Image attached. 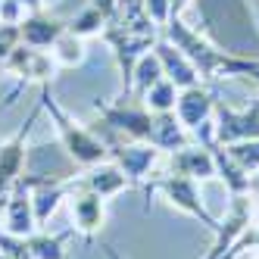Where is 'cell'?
<instances>
[{
  "mask_svg": "<svg viewBox=\"0 0 259 259\" xmlns=\"http://www.w3.org/2000/svg\"><path fill=\"white\" fill-rule=\"evenodd\" d=\"M172 169L175 175H188V178H209L215 175V156L209 147H181L172 156Z\"/></svg>",
  "mask_w": 259,
  "mask_h": 259,
  "instance_id": "52a82bcc",
  "label": "cell"
},
{
  "mask_svg": "<svg viewBox=\"0 0 259 259\" xmlns=\"http://www.w3.org/2000/svg\"><path fill=\"white\" fill-rule=\"evenodd\" d=\"M72 212H75V222L84 231H97L103 225V197L88 191V194L72 200Z\"/></svg>",
  "mask_w": 259,
  "mask_h": 259,
  "instance_id": "30bf717a",
  "label": "cell"
},
{
  "mask_svg": "<svg viewBox=\"0 0 259 259\" xmlns=\"http://www.w3.org/2000/svg\"><path fill=\"white\" fill-rule=\"evenodd\" d=\"M63 34V25L53 22V19H41V16H34V19H25L22 25V38L31 44V47H47L53 44Z\"/></svg>",
  "mask_w": 259,
  "mask_h": 259,
  "instance_id": "7c38bea8",
  "label": "cell"
},
{
  "mask_svg": "<svg viewBox=\"0 0 259 259\" xmlns=\"http://www.w3.org/2000/svg\"><path fill=\"white\" fill-rule=\"evenodd\" d=\"M147 106L150 109H156V113H172L175 109V100H178V94H175V84L169 81V78H159L150 91H147Z\"/></svg>",
  "mask_w": 259,
  "mask_h": 259,
  "instance_id": "5bb4252c",
  "label": "cell"
},
{
  "mask_svg": "<svg viewBox=\"0 0 259 259\" xmlns=\"http://www.w3.org/2000/svg\"><path fill=\"white\" fill-rule=\"evenodd\" d=\"M209 109H212V94L203 91L200 84L184 88L178 94V100H175V116H178V122L184 128H200L203 122H206Z\"/></svg>",
  "mask_w": 259,
  "mask_h": 259,
  "instance_id": "8992f818",
  "label": "cell"
},
{
  "mask_svg": "<svg viewBox=\"0 0 259 259\" xmlns=\"http://www.w3.org/2000/svg\"><path fill=\"white\" fill-rule=\"evenodd\" d=\"M116 159H119V169L128 175V178H141V175H147V169L153 165V159H156V147L150 144V147H119L116 150Z\"/></svg>",
  "mask_w": 259,
  "mask_h": 259,
  "instance_id": "9c48e42d",
  "label": "cell"
},
{
  "mask_svg": "<svg viewBox=\"0 0 259 259\" xmlns=\"http://www.w3.org/2000/svg\"><path fill=\"white\" fill-rule=\"evenodd\" d=\"M19 4H28V7H38L41 0H19Z\"/></svg>",
  "mask_w": 259,
  "mask_h": 259,
  "instance_id": "7402d4cb",
  "label": "cell"
},
{
  "mask_svg": "<svg viewBox=\"0 0 259 259\" xmlns=\"http://www.w3.org/2000/svg\"><path fill=\"white\" fill-rule=\"evenodd\" d=\"M150 144L156 147V150H172V153L188 144V135H184V128H181L175 113H156L153 132H150Z\"/></svg>",
  "mask_w": 259,
  "mask_h": 259,
  "instance_id": "ba28073f",
  "label": "cell"
},
{
  "mask_svg": "<svg viewBox=\"0 0 259 259\" xmlns=\"http://www.w3.org/2000/svg\"><path fill=\"white\" fill-rule=\"evenodd\" d=\"M13 231H28V203H16L13 206Z\"/></svg>",
  "mask_w": 259,
  "mask_h": 259,
  "instance_id": "ffe728a7",
  "label": "cell"
},
{
  "mask_svg": "<svg viewBox=\"0 0 259 259\" xmlns=\"http://www.w3.org/2000/svg\"><path fill=\"white\" fill-rule=\"evenodd\" d=\"M253 78H256V81H259V69H256V72H253Z\"/></svg>",
  "mask_w": 259,
  "mask_h": 259,
  "instance_id": "603a6c76",
  "label": "cell"
},
{
  "mask_svg": "<svg viewBox=\"0 0 259 259\" xmlns=\"http://www.w3.org/2000/svg\"><path fill=\"white\" fill-rule=\"evenodd\" d=\"M57 119H60V132H63V138H66L69 153L75 156L78 162L94 165V162H100V159L106 156V147H103L94 135H91V132H84V128H75L72 122H66L60 113H57Z\"/></svg>",
  "mask_w": 259,
  "mask_h": 259,
  "instance_id": "5b68a950",
  "label": "cell"
},
{
  "mask_svg": "<svg viewBox=\"0 0 259 259\" xmlns=\"http://www.w3.org/2000/svg\"><path fill=\"white\" fill-rule=\"evenodd\" d=\"M240 169L244 172H253V169H259V138H253V141H237V144H228V150H225Z\"/></svg>",
  "mask_w": 259,
  "mask_h": 259,
  "instance_id": "9a60e30c",
  "label": "cell"
},
{
  "mask_svg": "<svg viewBox=\"0 0 259 259\" xmlns=\"http://www.w3.org/2000/svg\"><path fill=\"white\" fill-rule=\"evenodd\" d=\"M57 57H60V63H66V66H72V63H78L81 60V41L75 38V34H60L57 38Z\"/></svg>",
  "mask_w": 259,
  "mask_h": 259,
  "instance_id": "2e32d148",
  "label": "cell"
},
{
  "mask_svg": "<svg viewBox=\"0 0 259 259\" xmlns=\"http://www.w3.org/2000/svg\"><path fill=\"white\" fill-rule=\"evenodd\" d=\"M159 78H165V75H162V66H159V60H156V53H150V57L144 53V57L135 63V75H132V81L138 84L141 94H147V91H150Z\"/></svg>",
  "mask_w": 259,
  "mask_h": 259,
  "instance_id": "4fadbf2b",
  "label": "cell"
},
{
  "mask_svg": "<svg viewBox=\"0 0 259 259\" xmlns=\"http://www.w3.org/2000/svg\"><path fill=\"white\" fill-rule=\"evenodd\" d=\"M156 60H159V66H162V75L169 78L175 88H194L197 84V69L191 66V60L184 57V53L175 47V44H169V41H159L156 44Z\"/></svg>",
  "mask_w": 259,
  "mask_h": 259,
  "instance_id": "277c9868",
  "label": "cell"
},
{
  "mask_svg": "<svg viewBox=\"0 0 259 259\" xmlns=\"http://www.w3.org/2000/svg\"><path fill=\"white\" fill-rule=\"evenodd\" d=\"M125 184H128V175L119 169V165H103V169L91 172L88 191H94V194H100V197H109V194H119Z\"/></svg>",
  "mask_w": 259,
  "mask_h": 259,
  "instance_id": "8fae6325",
  "label": "cell"
},
{
  "mask_svg": "<svg viewBox=\"0 0 259 259\" xmlns=\"http://www.w3.org/2000/svg\"><path fill=\"white\" fill-rule=\"evenodd\" d=\"M103 22H106V16H103L100 10L91 7V10H84L78 19L72 22V34H91V31H100Z\"/></svg>",
  "mask_w": 259,
  "mask_h": 259,
  "instance_id": "e0dca14e",
  "label": "cell"
},
{
  "mask_svg": "<svg viewBox=\"0 0 259 259\" xmlns=\"http://www.w3.org/2000/svg\"><path fill=\"white\" fill-rule=\"evenodd\" d=\"M57 197H60V191H44L38 197V219H47V209L57 206Z\"/></svg>",
  "mask_w": 259,
  "mask_h": 259,
  "instance_id": "44dd1931",
  "label": "cell"
},
{
  "mask_svg": "<svg viewBox=\"0 0 259 259\" xmlns=\"http://www.w3.org/2000/svg\"><path fill=\"white\" fill-rule=\"evenodd\" d=\"M31 247L38 250V256H41V259H63V250H60V240H57V237H53V240L41 237V240H34Z\"/></svg>",
  "mask_w": 259,
  "mask_h": 259,
  "instance_id": "ac0fdd59",
  "label": "cell"
},
{
  "mask_svg": "<svg viewBox=\"0 0 259 259\" xmlns=\"http://www.w3.org/2000/svg\"><path fill=\"white\" fill-rule=\"evenodd\" d=\"M159 188L169 194V200L175 203V206H181L184 212H191V215L203 219L209 228H219V225H215V219H212L206 209H203L200 194H197V181H194V178H188V175H169V178H162Z\"/></svg>",
  "mask_w": 259,
  "mask_h": 259,
  "instance_id": "3957f363",
  "label": "cell"
},
{
  "mask_svg": "<svg viewBox=\"0 0 259 259\" xmlns=\"http://www.w3.org/2000/svg\"><path fill=\"white\" fill-rule=\"evenodd\" d=\"M97 109L103 113L106 125L119 128V132L132 135L138 141H150V132H153V116L144 113L141 106H103L97 103Z\"/></svg>",
  "mask_w": 259,
  "mask_h": 259,
  "instance_id": "7a4b0ae2",
  "label": "cell"
},
{
  "mask_svg": "<svg viewBox=\"0 0 259 259\" xmlns=\"http://www.w3.org/2000/svg\"><path fill=\"white\" fill-rule=\"evenodd\" d=\"M259 138V100L247 106L244 113H234L225 103H219V125H215V141L222 144H237V141H253Z\"/></svg>",
  "mask_w": 259,
  "mask_h": 259,
  "instance_id": "6da1fadb",
  "label": "cell"
},
{
  "mask_svg": "<svg viewBox=\"0 0 259 259\" xmlns=\"http://www.w3.org/2000/svg\"><path fill=\"white\" fill-rule=\"evenodd\" d=\"M16 165H19V147H7L4 162H0V184H4V181L16 172Z\"/></svg>",
  "mask_w": 259,
  "mask_h": 259,
  "instance_id": "d6986e66",
  "label": "cell"
}]
</instances>
